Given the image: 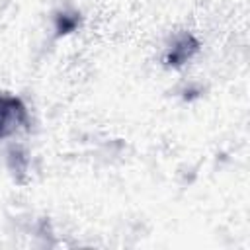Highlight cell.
Returning <instances> with one entry per match:
<instances>
[{
	"mask_svg": "<svg viewBox=\"0 0 250 250\" xmlns=\"http://www.w3.org/2000/svg\"><path fill=\"white\" fill-rule=\"evenodd\" d=\"M25 117L23 107L14 98H0V137L12 133L18 123Z\"/></svg>",
	"mask_w": 250,
	"mask_h": 250,
	"instance_id": "1",
	"label": "cell"
}]
</instances>
